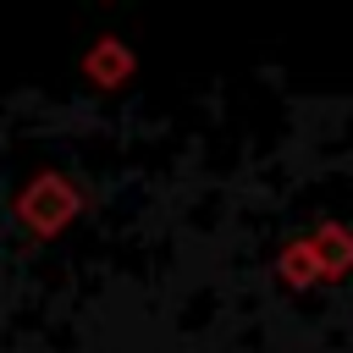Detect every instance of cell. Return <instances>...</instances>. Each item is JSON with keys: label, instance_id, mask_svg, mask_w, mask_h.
<instances>
[{"label": "cell", "instance_id": "obj_1", "mask_svg": "<svg viewBox=\"0 0 353 353\" xmlns=\"http://www.w3.org/2000/svg\"><path fill=\"white\" fill-rule=\"evenodd\" d=\"M77 210H83L77 188H72L66 176H55V171H39V176L17 193V221H22L28 232H39V237L66 232V226L77 221Z\"/></svg>", "mask_w": 353, "mask_h": 353}, {"label": "cell", "instance_id": "obj_2", "mask_svg": "<svg viewBox=\"0 0 353 353\" xmlns=\"http://www.w3.org/2000/svg\"><path fill=\"white\" fill-rule=\"evenodd\" d=\"M309 248H314V265H320L325 281H342V276L353 270V232H347V226H336V221L314 226V232H309Z\"/></svg>", "mask_w": 353, "mask_h": 353}, {"label": "cell", "instance_id": "obj_3", "mask_svg": "<svg viewBox=\"0 0 353 353\" xmlns=\"http://www.w3.org/2000/svg\"><path fill=\"white\" fill-rule=\"evenodd\" d=\"M83 72H88V83H99V88H121V83L132 77V50H127L121 39H94L88 55H83Z\"/></svg>", "mask_w": 353, "mask_h": 353}, {"label": "cell", "instance_id": "obj_4", "mask_svg": "<svg viewBox=\"0 0 353 353\" xmlns=\"http://www.w3.org/2000/svg\"><path fill=\"white\" fill-rule=\"evenodd\" d=\"M276 270H281V281H287V287H314V281H325V276H320V265H314L309 237L287 243V248H281V259H276Z\"/></svg>", "mask_w": 353, "mask_h": 353}]
</instances>
